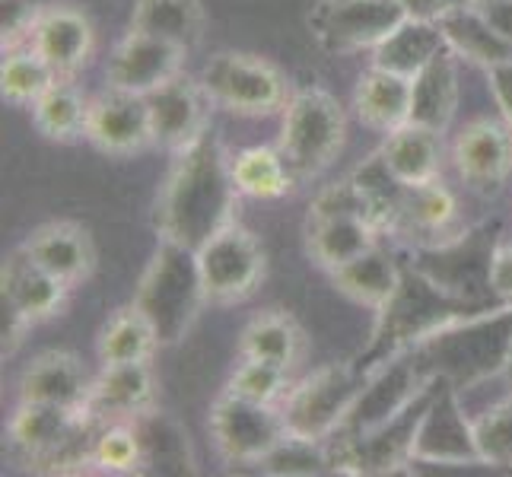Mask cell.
Wrapping results in <instances>:
<instances>
[{
  "mask_svg": "<svg viewBox=\"0 0 512 477\" xmlns=\"http://www.w3.org/2000/svg\"><path fill=\"white\" fill-rule=\"evenodd\" d=\"M233 179L242 198L255 201H277L299 185L277 147H249L233 156Z\"/></svg>",
  "mask_w": 512,
  "mask_h": 477,
  "instance_id": "obj_35",
  "label": "cell"
},
{
  "mask_svg": "<svg viewBox=\"0 0 512 477\" xmlns=\"http://www.w3.org/2000/svg\"><path fill=\"white\" fill-rule=\"evenodd\" d=\"M93 395V379L86 376L83 363L74 353L45 350L20 376V401L61 404L70 411H86Z\"/></svg>",
  "mask_w": 512,
  "mask_h": 477,
  "instance_id": "obj_21",
  "label": "cell"
},
{
  "mask_svg": "<svg viewBox=\"0 0 512 477\" xmlns=\"http://www.w3.org/2000/svg\"><path fill=\"white\" fill-rule=\"evenodd\" d=\"M411 350L433 379H446L465 395L468 388L506 373L512 350V306L462 318Z\"/></svg>",
  "mask_w": 512,
  "mask_h": 477,
  "instance_id": "obj_3",
  "label": "cell"
},
{
  "mask_svg": "<svg viewBox=\"0 0 512 477\" xmlns=\"http://www.w3.org/2000/svg\"><path fill=\"white\" fill-rule=\"evenodd\" d=\"M160 341H156V331L147 322V315L140 312L134 303L118 309L109 322L102 325L99 341H96V357L102 366H115V363H140L150 360Z\"/></svg>",
  "mask_w": 512,
  "mask_h": 477,
  "instance_id": "obj_34",
  "label": "cell"
},
{
  "mask_svg": "<svg viewBox=\"0 0 512 477\" xmlns=\"http://www.w3.org/2000/svg\"><path fill=\"white\" fill-rule=\"evenodd\" d=\"M347 144V112L328 90L309 86L290 96L280 121L277 150L284 153L296 182H312L341 156Z\"/></svg>",
  "mask_w": 512,
  "mask_h": 477,
  "instance_id": "obj_6",
  "label": "cell"
},
{
  "mask_svg": "<svg viewBox=\"0 0 512 477\" xmlns=\"http://www.w3.org/2000/svg\"><path fill=\"white\" fill-rule=\"evenodd\" d=\"M379 236L382 229L366 220H347V217L306 220V252L328 274L334 268H341L344 261L357 258L360 252L373 249Z\"/></svg>",
  "mask_w": 512,
  "mask_h": 477,
  "instance_id": "obj_31",
  "label": "cell"
},
{
  "mask_svg": "<svg viewBox=\"0 0 512 477\" xmlns=\"http://www.w3.org/2000/svg\"><path fill=\"white\" fill-rule=\"evenodd\" d=\"M404 20L401 0H319L309 13V32L322 51L344 58L373 51Z\"/></svg>",
  "mask_w": 512,
  "mask_h": 477,
  "instance_id": "obj_9",
  "label": "cell"
},
{
  "mask_svg": "<svg viewBox=\"0 0 512 477\" xmlns=\"http://www.w3.org/2000/svg\"><path fill=\"white\" fill-rule=\"evenodd\" d=\"M258 468L264 474H274V477L334 474V462H331L328 443H312V439H299V436H287L271 455L261 458Z\"/></svg>",
  "mask_w": 512,
  "mask_h": 477,
  "instance_id": "obj_39",
  "label": "cell"
},
{
  "mask_svg": "<svg viewBox=\"0 0 512 477\" xmlns=\"http://www.w3.org/2000/svg\"><path fill=\"white\" fill-rule=\"evenodd\" d=\"M188 51L147 32H128L105 61V83L125 93L147 96L175 74H182Z\"/></svg>",
  "mask_w": 512,
  "mask_h": 477,
  "instance_id": "obj_16",
  "label": "cell"
},
{
  "mask_svg": "<svg viewBox=\"0 0 512 477\" xmlns=\"http://www.w3.org/2000/svg\"><path fill=\"white\" fill-rule=\"evenodd\" d=\"M70 287L58 280L51 271H45L23 245L13 249L4 264H0V299H7L20 309L32 325L48 322L64 312Z\"/></svg>",
  "mask_w": 512,
  "mask_h": 477,
  "instance_id": "obj_18",
  "label": "cell"
},
{
  "mask_svg": "<svg viewBox=\"0 0 512 477\" xmlns=\"http://www.w3.org/2000/svg\"><path fill=\"white\" fill-rule=\"evenodd\" d=\"M452 163L468 191L481 198L500 194L512 175V128L490 118L471 121L455 137Z\"/></svg>",
  "mask_w": 512,
  "mask_h": 477,
  "instance_id": "obj_13",
  "label": "cell"
},
{
  "mask_svg": "<svg viewBox=\"0 0 512 477\" xmlns=\"http://www.w3.org/2000/svg\"><path fill=\"white\" fill-rule=\"evenodd\" d=\"M39 13V0H0V42L4 48L26 45Z\"/></svg>",
  "mask_w": 512,
  "mask_h": 477,
  "instance_id": "obj_42",
  "label": "cell"
},
{
  "mask_svg": "<svg viewBox=\"0 0 512 477\" xmlns=\"http://www.w3.org/2000/svg\"><path fill=\"white\" fill-rule=\"evenodd\" d=\"M385 169L395 175L401 185H423L439 179L443 172V134H436L423 125H401L385 134V144L379 147Z\"/></svg>",
  "mask_w": 512,
  "mask_h": 477,
  "instance_id": "obj_23",
  "label": "cell"
},
{
  "mask_svg": "<svg viewBox=\"0 0 512 477\" xmlns=\"http://www.w3.org/2000/svg\"><path fill=\"white\" fill-rule=\"evenodd\" d=\"M474 420V439H478L481 465L512 471V392Z\"/></svg>",
  "mask_w": 512,
  "mask_h": 477,
  "instance_id": "obj_40",
  "label": "cell"
},
{
  "mask_svg": "<svg viewBox=\"0 0 512 477\" xmlns=\"http://www.w3.org/2000/svg\"><path fill=\"white\" fill-rule=\"evenodd\" d=\"M239 357H255L284 369H296L306 357V334L287 312H261L242 328Z\"/></svg>",
  "mask_w": 512,
  "mask_h": 477,
  "instance_id": "obj_29",
  "label": "cell"
},
{
  "mask_svg": "<svg viewBox=\"0 0 512 477\" xmlns=\"http://www.w3.org/2000/svg\"><path fill=\"white\" fill-rule=\"evenodd\" d=\"M86 140L112 156H131L153 147L147 96L115 90V86L93 96L90 115H86Z\"/></svg>",
  "mask_w": 512,
  "mask_h": 477,
  "instance_id": "obj_15",
  "label": "cell"
},
{
  "mask_svg": "<svg viewBox=\"0 0 512 477\" xmlns=\"http://www.w3.org/2000/svg\"><path fill=\"white\" fill-rule=\"evenodd\" d=\"M334 217H347V220H366L379 226L385 233V217L376 198L369 194L357 179H341L334 185H325L309 204V217L306 220H334Z\"/></svg>",
  "mask_w": 512,
  "mask_h": 477,
  "instance_id": "obj_37",
  "label": "cell"
},
{
  "mask_svg": "<svg viewBox=\"0 0 512 477\" xmlns=\"http://www.w3.org/2000/svg\"><path fill=\"white\" fill-rule=\"evenodd\" d=\"M458 109V55L446 48L411 77V118L436 134H446Z\"/></svg>",
  "mask_w": 512,
  "mask_h": 477,
  "instance_id": "obj_24",
  "label": "cell"
},
{
  "mask_svg": "<svg viewBox=\"0 0 512 477\" xmlns=\"http://www.w3.org/2000/svg\"><path fill=\"white\" fill-rule=\"evenodd\" d=\"M458 4H465V0H401V7L411 20H430V23H439Z\"/></svg>",
  "mask_w": 512,
  "mask_h": 477,
  "instance_id": "obj_46",
  "label": "cell"
},
{
  "mask_svg": "<svg viewBox=\"0 0 512 477\" xmlns=\"http://www.w3.org/2000/svg\"><path fill=\"white\" fill-rule=\"evenodd\" d=\"M449 45H446V35L439 29V23L430 20H404L385 42H379L373 48V64L382 70H392V74L401 77H414L427 67L436 55H443Z\"/></svg>",
  "mask_w": 512,
  "mask_h": 477,
  "instance_id": "obj_27",
  "label": "cell"
},
{
  "mask_svg": "<svg viewBox=\"0 0 512 477\" xmlns=\"http://www.w3.org/2000/svg\"><path fill=\"white\" fill-rule=\"evenodd\" d=\"M150 408H156V382L150 360L102 366L99 379H93L90 404H86V411L105 423L134 420Z\"/></svg>",
  "mask_w": 512,
  "mask_h": 477,
  "instance_id": "obj_22",
  "label": "cell"
},
{
  "mask_svg": "<svg viewBox=\"0 0 512 477\" xmlns=\"http://www.w3.org/2000/svg\"><path fill=\"white\" fill-rule=\"evenodd\" d=\"M201 86L210 105L242 118L284 112L290 102L287 77L271 61L242 51H220L210 58L201 70Z\"/></svg>",
  "mask_w": 512,
  "mask_h": 477,
  "instance_id": "obj_7",
  "label": "cell"
},
{
  "mask_svg": "<svg viewBox=\"0 0 512 477\" xmlns=\"http://www.w3.org/2000/svg\"><path fill=\"white\" fill-rule=\"evenodd\" d=\"M226 392L261 404H277L290 392V369L268 360L242 357V363L233 369V376L226 382Z\"/></svg>",
  "mask_w": 512,
  "mask_h": 477,
  "instance_id": "obj_41",
  "label": "cell"
},
{
  "mask_svg": "<svg viewBox=\"0 0 512 477\" xmlns=\"http://www.w3.org/2000/svg\"><path fill=\"white\" fill-rule=\"evenodd\" d=\"M414 462L481 465L478 439H474V420L465 414L462 392L446 379H436L433 395L420 414L414 433Z\"/></svg>",
  "mask_w": 512,
  "mask_h": 477,
  "instance_id": "obj_12",
  "label": "cell"
},
{
  "mask_svg": "<svg viewBox=\"0 0 512 477\" xmlns=\"http://www.w3.org/2000/svg\"><path fill=\"white\" fill-rule=\"evenodd\" d=\"M150 105V128H153V147L179 153L188 144H194L210 125H207V109L210 99L204 93L201 80L194 83L185 74H175L163 86H156L147 93Z\"/></svg>",
  "mask_w": 512,
  "mask_h": 477,
  "instance_id": "obj_17",
  "label": "cell"
},
{
  "mask_svg": "<svg viewBox=\"0 0 512 477\" xmlns=\"http://www.w3.org/2000/svg\"><path fill=\"white\" fill-rule=\"evenodd\" d=\"M363 382L366 376L357 363H328L293 385L284 395V408H280L290 436L328 443L344 427Z\"/></svg>",
  "mask_w": 512,
  "mask_h": 477,
  "instance_id": "obj_8",
  "label": "cell"
},
{
  "mask_svg": "<svg viewBox=\"0 0 512 477\" xmlns=\"http://www.w3.org/2000/svg\"><path fill=\"white\" fill-rule=\"evenodd\" d=\"M90 465L105 474H144V449H140V436L131 420L102 423Z\"/></svg>",
  "mask_w": 512,
  "mask_h": 477,
  "instance_id": "obj_38",
  "label": "cell"
},
{
  "mask_svg": "<svg viewBox=\"0 0 512 477\" xmlns=\"http://www.w3.org/2000/svg\"><path fill=\"white\" fill-rule=\"evenodd\" d=\"M134 306L147 315L160 347L179 344L207 306L198 252L182 242L160 239L150 264L140 274Z\"/></svg>",
  "mask_w": 512,
  "mask_h": 477,
  "instance_id": "obj_4",
  "label": "cell"
},
{
  "mask_svg": "<svg viewBox=\"0 0 512 477\" xmlns=\"http://www.w3.org/2000/svg\"><path fill=\"white\" fill-rule=\"evenodd\" d=\"M239 188L217 131H204L194 144L175 153L169 175L156 198L153 223L160 239L182 242L198 252L223 226L236 220Z\"/></svg>",
  "mask_w": 512,
  "mask_h": 477,
  "instance_id": "obj_1",
  "label": "cell"
},
{
  "mask_svg": "<svg viewBox=\"0 0 512 477\" xmlns=\"http://www.w3.org/2000/svg\"><path fill=\"white\" fill-rule=\"evenodd\" d=\"M385 233H392L414 245H433L458 233V201L455 194L439 182L401 185L392 207H388Z\"/></svg>",
  "mask_w": 512,
  "mask_h": 477,
  "instance_id": "obj_14",
  "label": "cell"
},
{
  "mask_svg": "<svg viewBox=\"0 0 512 477\" xmlns=\"http://www.w3.org/2000/svg\"><path fill=\"white\" fill-rule=\"evenodd\" d=\"M487 86H490L493 102H497L503 121L512 128V58L487 67Z\"/></svg>",
  "mask_w": 512,
  "mask_h": 477,
  "instance_id": "obj_44",
  "label": "cell"
},
{
  "mask_svg": "<svg viewBox=\"0 0 512 477\" xmlns=\"http://www.w3.org/2000/svg\"><path fill=\"white\" fill-rule=\"evenodd\" d=\"M465 4H474V7H481V4H493V0H465Z\"/></svg>",
  "mask_w": 512,
  "mask_h": 477,
  "instance_id": "obj_49",
  "label": "cell"
},
{
  "mask_svg": "<svg viewBox=\"0 0 512 477\" xmlns=\"http://www.w3.org/2000/svg\"><path fill=\"white\" fill-rule=\"evenodd\" d=\"M210 436L226 465H261L290 436L287 420L274 404L223 392L210 408Z\"/></svg>",
  "mask_w": 512,
  "mask_h": 477,
  "instance_id": "obj_10",
  "label": "cell"
},
{
  "mask_svg": "<svg viewBox=\"0 0 512 477\" xmlns=\"http://www.w3.org/2000/svg\"><path fill=\"white\" fill-rule=\"evenodd\" d=\"M58 77H74L80 67L90 64L96 35L93 23L74 7H42L39 20L32 26L29 42Z\"/></svg>",
  "mask_w": 512,
  "mask_h": 477,
  "instance_id": "obj_19",
  "label": "cell"
},
{
  "mask_svg": "<svg viewBox=\"0 0 512 477\" xmlns=\"http://www.w3.org/2000/svg\"><path fill=\"white\" fill-rule=\"evenodd\" d=\"M439 29L446 35V45L468 64H478L487 70L493 64L512 58V48L490 29L484 13L474 4H458L455 10H449L443 20H439Z\"/></svg>",
  "mask_w": 512,
  "mask_h": 477,
  "instance_id": "obj_32",
  "label": "cell"
},
{
  "mask_svg": "<svg viewBox=\"0 0 512 477\" xmlns=\"http://www.w3.org/2000/svg\"><path fill=\"white\" fill-rule=\"evenodd\" d=\"M331 280H334V287H338V293L347 296L350 303L376 312L398 287L401 258H395L382 242H376L373 249H366L357 258L344 261L341 268H334Z\"/></svg>",
  "mask_w": 512,
  "mask_h": 477,
  "instance_id": "obj_26",
  "label": "cell"
},
{
  "mask_svg": "<svg viewBox=\"0 0 512 477\" xmlns=\"http://www.w3.org/2000/svg\"><path fill=\"white\" fill-rule=\"evenodd\" d=\"M478 10L484 13L490 29L512 48V0H493V4H481Z\"/></svg>",
  "mask_w": 512,
  "mask_h": 477,
  "instance_id": "obj_47",
  "label": "cell"
},
{
  "mask_svg": "<svg viewBox=\"0 0 512 477\" xmlns=\"http://www.w3.org/2000/svg\"><path fill=\"white\" fill-rule=\"evenodd\" d=\"M198 268L207 303L233 306L249 299L264 280V249L249 229L233 220L198 249Z\"/></svg>",
  "mask_w": 512,
  "mask_h": 477,
  "instance_id": "obj_11",
  "label": "cell"
},
{
  "mask_svg": "<svg viewBox=\"0 0 512 477\" xmlns=\"http://www.w3.org/2000/svg\"><path fill=\"white\" fill-rule=\"evenodd\" d=\"M134 430L140 436V449H144V471L150 474H194V455L188 433L163 411H144L137 414Z\"/></svg>",
  "mask_w": 512,
  "mask_h": 477,
  "instance_id": "obj_28",
  "label": "cell"
},
{
  "mask_svg": "<svg viewBox=\"0 0 512 477\" xmlns=\"http://www.w3.org/2000/svg\"><path fill=\"white\" fill-rule=\"evenodd\" d=\"M481 312H490V309L468 306L462 299L449 296L404 258L398 287L376 309V325H373V334H369V344L360 350V357L353 363H357L360 373L366 376V373H373L376 366L398 357V353L433 338L436 331L462 322V318L481 315Z\"/></svg>",
  "mask_w": 512,
  "mask_h": 477,
  "instance_id": "obj_2",
  "label": "cell"
},
{
  "mask_svg": "<svg viewBox=\"0 0 512 477\" xmlns=\"http://www.w3.org/2000/svg\"><path fill=\"white\" fill-rule=\"evenodd\" d=\"M490 287L497 293L500 303L512 306V242H500L497 258H493Z\"/></svg>",
  "mask_w": 512,
  "mask_h": 477,
  "instance_id": "obj_45",
  "label": "cell"
},
{
  "mask_svg": "<svg viewBox=\"0 0 512 477\" xmlns=\"http://www.w3.org/2000/svg\"><path fill=\"white\" fill-rule=\"evenodd\" d=\"M58 80L48 61L32 45L4 48V61H0V93L13 105H32L51 83Z\"/></svg>",
  "mask_w": 512,
  "mask_h": 477,
  "instance_id": "obj_36",
  "label": "cell"
},
{
  "mask_svg": "<svg viewBox=\"0 0 512 477\" xmlns=\"http://www.w3.org/2000/svg\"><path fill=\"white\" fill-rule=\"evenodd\" d=\"M497 249H500V223H481V226L458 229L455 236L443 242L414 245L408 252V261L449 296L478 309H497L506 306L490 287V271Z\"/></svg>",
  "mask_w": 512,
  "mask_h": 477,
  "instance_id": "obj_5",
  "label": "cell"
},
{
  "mask_svg": "<svg viewBox=\"0 0 512 477\" xmlns=\"http://www.w3.org/2000/svg\"><path fill=\"white\" fill-rule=\"evenodd\" d=\"M353 112H357V118L366 128H373L379 134H388L401 125H408L411 80L373 64L357 80V90H353Z\"/></svg>",
  "mask_w": 512,
  "mask_h": 477,
  "instance_id": "obj_25",
  "label": "cell"
},
{
  "mask_svg": "<svg viewBox=\"0 0 512 477\" xmlns=\"http://www.w3.org/2000/svg\"><path fill=\"white\" fill-rule=\"evenodd\" d=\"M29 328H32L29 318L13 303H7V299H0V353H4V360H10L20 350Z\"/></svg>",
  "mask_w": 512,
  "mask_h": 477,
  "instance_id": "obj_43",
  "label": "cell"
},
{
  "mask_svg": "<svg viewBox=\"0 0 512 477\" xmlns=\"http://www.w3.org/2000/svg\"><path fill=\"white\" fill-rule=\"evenodd\" d=\"M207 13L201 0H137L131 13V29L147 32L191 51L204 39Z\"/></svg>",
  "mask_w": 512,
  "mask_h": 477,
  "instance_id": "obj_30",
  "label": "cell"
},
{
  "mask_svg": "<svg viewBox=\"0 0 512 477\" xmlns=\"http://www.w3.org/2000/svg\"><path fill=\"white\" fill-rule=\"evenodd\" d=\"M506 379H509V385H512V350H509V360H506V373H503Z\"/></svg>",
  "mask_w": 512,
  "mask_h": 477,
  "instance_id": "obj_48",
  "label": "cell"
},
{
  "mask_svg": "<svg viewBox=\"0 0 512 477\" xmlns=\"http://www.w3.org/2000/svg\"><path fill=\"white\" fill-rule=\"evenodd\" d=\"M23 249L51 271L67 287H77L83 280H90L96 271V245L90 233L80 223L70 220H51L35 226L26 236Z\"/></svg>",
  "mask_w": 512,
  "mask_h": 477,
  "instance_id": "obj_20",
  "label": "cell"
},
{
  "mask_svg": "<svg viewBox=\"0 0 512 477\" xmlns=\"http://www.w3.org/2000/svg\"><path fill=\"white\" fill-rule=\"evenodd\" d=\"M86 115H90V99H83L70 77H58L32 102V121L39 134L61 144L86 137Z\"/></svg>",
  "mask_w": 512,
  "mask_h": 477,
  "instance_id": "obj_33",
  "label": "cell"
}]
</instances>
